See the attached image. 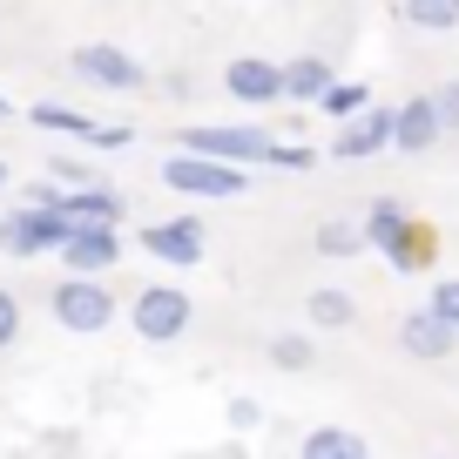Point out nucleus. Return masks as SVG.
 I'll list each match as a JSON object with an SVG mask.
<instances>
[{
    "label": "nucleus",
    "mask_w": 459,
    "mask_h": 459,
    "mask_svg": "<svg viewBox=\"0 0 459 459\" xmlns=\"http://www.w3.org/2000/svg\"><path fill=\"white\" fill-rule=\"evenodd\" d=\"M298 459H372V446H365V432H351V426H317V432H304Z\"/></svg>",
    "instance_id": "2eb2a0df"
},
{
    "label": "nucleus",
    "mask_w": 459,
    "mask_h": 459,
    "mask_svg": "<svg viewBox=\"0 0 459 459\" xmlns=\"http://www.w3.org/2000/svg\"><path fill=\"white\" fill-rule=\"evenodd\" d=\"M68 216L48 210V203H28L21 196L14 210L0 216V257H41V250H61V237H68Z\"/></svg>",
    "instance_id": "7ed1b4c3"
},
{
    "label": "nucleus",
    "mask_w": 459,
    "mask_h": 459,
    "mask_svg": "<svg viewBox=\"0 0 459 459\" xmlns=\"http://www.w3.org/2000/svg\"><path fill=\"white\" fill-rule=\"evenodd\" d=\"M311 359H317V344L304 338V331H284V338H271V365H277V372H304Z\"/></svg>",
    "instance_id": "4be33fe9"
},
{
    "label": "nucleus",
    "mask_w": 459,
    "mask_h": 459,
    "mask_svg": "<svg viewBox=\"0 0 459 459\" xmlns=\"http://www.w3.org/2000/svg\"><path fill=\"white\" fill-rule=\"evenodd\" d=\"M189 290H176V284H143L129 298V331L135 338H149V344H176L189 331Z\"/></svg>",
    "instance_id": "20e7f679"
},
{
    "label": "nucleus",
    "mask_w": 459,
    "mask_h": 459,
    "mask_svg": "<svg viewBox=\"0 0 459 459\" xmlns=\"http://www.w3.org/2000/svg\"><path fill=\"white\" fill-rule=\"evenodd\" d=\"M223 88H230V101H250V108H264V101H284V61L237 55V61H223Z\"/></svg>",
    "instance_id": "6e6552de"
},
{
    "label": "nucleus",
    "mask_w": 459,
    "mask_h": 459,
    "mask_svg": "<svg viewBox=\"0 0 459 459\" xmlns=\"http://www.w3.org/2000/svg\"><path fill=\"white\" fill-rule=\"evenodd\" d=\"M0 189H7V162H0Z\"/></svg>",
    "instance_id": "c85d7f7f"
},
{
    "label": "nucleus",
    "mask_w": 459,
    "mask_h": 459,
    "mask_svg": "<svg viewBox=\"0 0 459 459\" xmlns=\"http://www.w3.org/2000/svg\"><path fill=\"white\" fill-rule=\"evenodd\" d=\"M426 304H432V311H439L446 325L459 331V277H432V298H426Z\"/></svg>",
    "instance_id": "5701e85b"
},
{
    "label": "nucleus",
    "mask_w": 459,
    "mask_h": 459,
    "mask_svg": "<svg viewBox=\"0 0 459 459\" xmlns=\"http://www.w3.org/2000/svg\"><path fill=\"white\" fill-rule=\"evenodd\" d=\"M28 122H34V129H48V135H95V122H88L82 108H68V101H34Z\"/></svg>",
    "instance_id": "6ab92c4d"
},
{
    "label": "nucleus",
    "mask_w": 459,
    "mask_h": 459,
    "mask_svg": "<svg viewBox=\"0 0 459 459\" xmlns=\"http://www.w3.org/2000/svg\"><path fill=\"white\" fill-rule=\"evenodd\" d=\"M0 115H7V101H0Z\"/></svg>",
    "instance_id": "c756f323"
},
{
    "label": "nucleus",
    "mask_w": 459,
    "mask_h": 459,
    "mask_svg": "<svg viewBox=\"0 0 459 459\" xmlns=\"http://www.w3.org/2000/svg\"><path fill=\"white\" fill-rule=\"evenodd\" d=\"M143 250L176 271H196L203 264V223L196 216H176V223H143Z\"/></svg>",
    "instance_id": "f8f14e48"
},
{
    "label": "nucleus",
    "mask_w": 459,
    "mask_h": 459,
    "mask_svg": "<svg viewBox=\"0 0 459 459\" xmlns=\"http://www.w3.org/2000/svg\"><path fill=\"white\" fill-rule=\"evenodd\" d=\"M378 149H392V108H372V101H365V108L331 135V156L338 162H365V156H378Z\"/></svg>",
    "instance_id": "9b49d317"
},
{
    "label": "nucleus",
    "mask_w": 459,
    "mask_h": 459,
    "mask_svg": "<svg viewBox=\"0 0 459 459\" xmlns=\"http://www.w3.org/2000/svg\"><path fill=\"white\" fill-rule=\"evenodd\" d=\"M48 311H55V325L74 331V338H95V331L115 325V298H108V284H95V277H61L55 298H48Z\"/></svg>",
    "instance_id": "39448f33"
},
{
    "label": "nucleus",
    "mask_w": 459,
    "mask_h": 459,
    "mask_svg": "<svg viewBox=\"0 0 459 459\" xmlns=\"http://www.w3.org/2000/svg\"><path fill=\"white\" fill-rule=\"evenodd\" d=\"M399 14H405V28H419V34H453L459 28V0H405Z\"/></svg>",
    "instance_id": "a211bd4d"
},
{
    "label": "nucleus",
    "mask_w": 459,
    "mask_h": 459,
    "mask_svg": "<svg viewBox=\"0 0 459 459\" xmlns=\"http://www.w3.org/2000/svg\"><path fill=\"white\" fill-rule=\"evenodd\" d=\"M257 399H230V432H250V426H257Z\"/></svg>",
    "instance_id": "bb28decb"
},
{
    "label": "nucleus",
    "mask_w": 459,
    "mask_h": 459,
    "mask_svg": "<svg viewBox=\"0 0 459 459\" xmlns=\"http://www.w3.org/2000/svg\"><path fill=\"white\" fill-rule=\"evenodd\" d=\"M439 135H446V122H439V108H432V95H412V101H399V108H392V149L426 156Z\"/></svg>",
    "instance_id": "ddd939ff"
},
{
    "label": "nucleus",
    "mask_w": 459,
    "mask_h": 459,
    "mask_svg": "<svg viewBox=\"0 0 459 459\" xmlns=\"http://www.w3.org/2000/svg\"><path fill=\"white\" fill-rule=\"evenodd\" d=\"M432 108H439L446 135H453V129H459V82H439V88H432Z\"/></svg>",
    "instance_id": "a878e982"
},
{
    "label": "nucleus",
    "mask_w": 459,
    "mask_h": 459,
    "mask_svg": "<svg viewBox=\"0 0 459 459\" xmlns=\"http://www.w3.org/2000/svg\"><path fill=\"white\" fill-rule=\"evenodd\" d=\"M365 250H378L392 271H419V264H426V250H432V237L405 216V203L378 196L372 210H365Z\"/></svg>",
    "instance_id": "f03ea898"
},
{
    "label": "nucleus",
    "mask_w": 459,
    "mask_h": 459,
    "mask_svg": "<svg viewBox=\"0 0 459 459\" xmlns=\"http://www.w3.org/2000/svg\"><path fill=\"white\" fill-rule=\"evenodd\" d=\"M359 250H365V223H351V216L317 223V257H359Z\"/></svg>",
    "instance_id": "aec40b11"
},
{
    "label": "nucleus",
    "mask_w": 459,
    "mask_h": 459,
    "mask_svg": "<svg viewBox=\"0 0 459 459\" xmlns=\"http://www.w3.org/2000/svg\"><path fill=\"white\" fill-rule=\"evenodd\" d=\"M162 183H169L176 196L223 203V196H244L250 189V169L244 162H216V156H203V149H176V156L162 162Z\"/></svg>",
    "instance_id": "f257e3e1"
},
{
    "label": "nucleus",
    "mask_w": 459,
    "mask_h": 459,
    "mask_svg": "<svg viewBox=\"0 0 459 459\" xmlns=\"http://www.w3.org/2000/svg\"><path fill=\"white\" fill-rule=\"evenodd\" d=\"M14 338H21V298L0 290V351H14Z\"/></svg>",
    "instance_id": "b1692460"
},
{
    "label": "nucleus",
    "mask_w": 459,
    "mask_h": 459,
    "mask_svg": "<svg viewBox=\"0 0 459 459\" xmlns=\"http://www.w3.org/2000/svg\"><path fill=\"white\" fill-rule=\"evenodd\" d=\"M365 101H372V95H365L359 82H338V74H331V88L317 95V108H325V115H338V122H351V115H359Z\"/></svg>",
    "instance_id": "412c9836"
},
{
    "label": "nucleus",
    "mask_w": 459,
    "mask_h": 459,
    "mask_svg": "<svg viewBox=\"0 0 459 459\" xmlns=\"http://www.w3.org/2000/svg\"><path fill=\"white\" fill-rule=\"evenodd\" d=\"M325 88H331V61H325V55L284 61V101H317Z\"/></svg>",
    "instance_id": "dca6fc26"
},
{
    "label": "nucleus",
    "mask_w": 459,
    "mask_h": 459,
    "mask_svg": "<svg viewBox=\"0 0 459 459\" xmlns=\"http://www.w3.org/2000/svg\"><path fill=\"white\" fill-rule=\"evenodd\" d=\"M88 143H95V149H129V129H101V122H95V135H88Z\"/></svg>",
    "instance_id": "cd10ccee"
},
{
    "label": "nucleus",
    "mask_w": 459,
    "mask_h": 459,
    "mask_svg": "<svg viewBox=\"0 0 459 459\" xmlns=\"http://www.w3.org/2000/svg\"><path fill=\"white\" fill-rule=\"evenodd\" d=\"M68 68L82 74V82H95V88H115V95H135V88L149 82V68L129 55V48H115V41H82L68 55Z\"/></svg>",
    "instance_id": "423d86ee"
},
{
    "label": "nucleus",
    "mask_w": 459,
    "mask_h": 459,
    "mask_svg": "<svg viewBox=\"0 0 459 459\" xmlns=\"http://www.w3.org/2000/svg\"><path fill=\"white\" fill-rule=\"evenodd\" d=\"M453 344H459V331L446 325L432 304H426V311H405V317H399V351H405V359L439 365V359H453Z\"/></svg>",
    "instance_id": "1a4fd4ad"
},
{
    "label": "nucleus",
    "mask_w": 459,
    "mask_h": 459,
    "mask_svg": "<svg viewBox=\"0 0 459 459\" xmlns=\"http://www.w3.org/2000/svg\"><path fill=\"white\" fill-rule=\"evenodd\" d=\"M264 162H277V169H311L317 149H304V143H271V156H264Z\"/></svg>",
    "instance_id": "393cba45"
},
{
    "label": "nucleus",
    "mask_w": 459,
    "mask_h": 459,
    "mask_svg": "<svg viewBox=\"0 0 459 459\" xmlns=\"http://www.w3.org/2000/svg\"><path fill=\"white\" fill-rule=\"evenodd\" d=\"M183 149H203V156H216V162H244L250 169V162L271 156V135L250 129V122H237V129H189Z\"/></svg>",
    "instance_id": "9d476101"
},
{
    "label": "nucleus",
    "mask_w": 459,
    "mask_h": 459,
    "mask_svg": "<svg viewBox=\"0 0 459 459\" xmlns=\"http://www.w3.org/2000/svg\"><path fill=\"white\" fill-rule=\"evenodd\" d=\"M304 317H311V331H344L351 325V317H359V304L344 298V290H311V298H304Z\"/></svg>",
    "instance_id": "f3484780"
},
{
    "label": "nucleus",
    "mask_w": 459,
    "mask_h": 459,
    "mask_svg": "<svg viewBox=\"0 0 459 459\" xmlns=\"http://www.w3.org/2000/svg\"><path fill=\"white\" fill-rule=\"evenodd\" d=\"M61 216H68L74 230H82V223L115 230V223H122V196H115V189H95V183H74V189H61Z\"/></svg>",
    "instance_id": "4468645a"
},
{
    "label": "nucleus",
    "mask_w": 459,
    "mask_h": 459,
    "mask_svg": "<svg viewBox=\"0 0 459 459\" xmlns=\"http://www.w3.org/2000/svg\"><path fill=\"white\" fill-rule=\"evenodd\" d=\"M122 264V230H101V223H82L61 237V271L68 277H101Z\"/></svg>",
    "instance_id": "0eeeda50"
}]
</instances>
